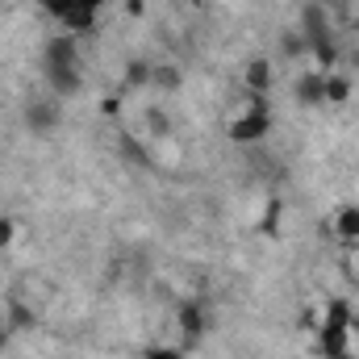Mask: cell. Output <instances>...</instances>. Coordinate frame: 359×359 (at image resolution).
Here are the masks:
<instances>
[{"instance_id":"6da1fadb","label":"cell","mask_w":359,"mask_h":359,"mask_svg":"<svg viewBox=\"0 0 359 359\" xmlns=\"http://www.w3.org/2000/svg\"><path fill=\"white\" fill-rule=\"evenodd\" d=\"M80 38L72 34H59L46 42L42 50V72H46V84H50V96H76L80 84H84V72H80Z\"/></svg>"},{"instance_id":"7a4b0ae2","label":"cell","mask_w":359,"mask_h":359,"mask_svg":"<svg viewBox=\"0 0 359 359\" xmlns=\"http://www.w3.org/2000/svg\"><path fill=\"white\" fill-rule=\"evenodd\" d=\"M313 339H318V351L326 359L351 351V309H347V301H330V309H326L322 326L313 330Z\"/></svg>"},{"instance_id":"3957f363","label":"cell","mask_w":359,"mask_h":359,"mask_svg":"<svg viewBox=\"0 0 359 359\" xmlns=\"http://www.w3.org/2000/svg\"><path fill=\"white\" fill-rule=\"evenodd\" d=\"M230 142H238V147H255V142H264L271 134V113H268V100L264 96H251L247 100V109L243 113H234V121H230Z\"/></svg>"},{"instance_id":"277c9868","label":"cell","mask_w":359,"mask_h":359,"mask_svg":"<svg viewBox=\"0 0 359 359\" xmlns=\"http://www.w3.org/2000/svg\"><path fill=\"white\" fill-rule=\"evenodd\" d=\"M301 38H305V50H313V59H318L322 67L334 63V34H330L326 13H322L318 4L305 8V17H301Z\"/></svg>"},{"instance_id":"5b68a950","label":"cell","mask_w":359,"mask_h":359,"mask_svg":"<svg viewBox=\"0 0 359 359\" xmlns=\"http://www.w3.org/2000/svg\"><path fill=\"white\" fill-rule=\"evenodd\" d=\"M176 322H180V339H184V343H201L205 330H209V313H205V305L192 301V297L176 305Z\"/></svg>"},{"instance_id":"8992f818","label":"cell","mask_w":359,"mask_h":359,"mask_svg":"<svg viewBox=\"0 0 359 359\" xmlns=\"http://www.w3.org/2000/svg\"><path fill=\"white\" fill-rule=\"evenodd\" d=\"M25 126L34 130V134H55L59 130V96H38V100H29L25 104Z\"/></svg>"},{"instance_id":"52a82bcc","label":"cell","mask_w":359,"mask_h":359,"mask_svg":"<svg viewBox=\"0 0 359 359\" xmlns=\"http://www.w3.org/2000/svg\"><path fill=\"white\" fill-rule=\"evenodd\" d=\"M297 104L301 109H326V72H305L297 80Z\"/></svg>"},{"instance_id":"ba28073f","label":"cell","mask_w":359,"mask_h":359,"mask_svg":"<svg viewBox=\"0 0 359 359\" xmlns=\"http://www.w3.org/2000/svg\"><path fill=\"white\" fill-rule=\"evenodd\" d=\"M334 238L343 247H359V205H339L334 209Z\"/></svg>"},{"instance_id":"9c48e42d","label":"cell","mask_w":359,"mask_h":359,"mask_svg":"<svg viewBox=\"0 0 359 359\" xmlns=\"http://www.w3.org/2000/svg\"><path fill=\"white\" fill-rule=\"evenodd\" d=\"M243 84H247V96H264L271 88V59H247L243 67Z\"/></svg>"},{"instance_id":"30bf717a","label":"cell","mask_w":359,"mask_h":359,"mask_svg":"<svg viewBox=\"0 0 359 359\" xmlns=\"http://www.w3.org/2000/svg\"><path fill=\"white\" fill-rule=\"evenodd\" d=\"M351 92H355V84L343 72H326V109H343L351 100Z\"/></svg>"},{"instance_id":"8fae6325","label":"cell","mask_w":359,"mask_h":359,"mask_svg":"<svg viewBox=\"0 0 359 359\" xmlns=\"http://www.w3.org/2000/svg\"><path fill=\"white\" fill-rule=\"evenodd\" d=\"M92 25H96V8H84V4L72 0V8H67V17H63V29H67L72 38H80V34H92Z\"/></svg>"},{"instance_id":"7c38bea8","label":"cell","mask_w":359,"mask_h":359,"mask_svg":"<svg viewBox=\"0 0 359 359\" xmlns=\"http://www.w3.org/2000/svg\"><path fill=\"white\" fill-rule=\"evenodd\" d=\"M8 326H13V330H34V326H38V318H34V309H29V305L13 301V305H8Z\"/></svg>"},{"instance_id":"4fadbf2b","label":"cell","mask_w":359,"mask_h":359,"mask_svg":"<svg viewBox=\"0 0 359 359\" xmlns=\"http://www.w3.org/2000/svg\"><path fill=\"white\" fill-rule=\"evenodd\" d=\"M151 84L163 92H176L180 88V67H172V63H163V67H151Z\"/></svg>"},{"instance_id":"5bb4252c","label":"cell","mask_w":359,"mask_h":359,"mask_svg":"<svg viewBox=\"0 0 359 359\" xmlns=\"http://www.w3.org/2000/svg\"><path fill=\"white\" fill-rule=\"evenodd\" d=\"M126 84H130V88H142V84H151V63H147V59H134V63L126 67Z\"/></svg>"},{"instance_id":"9a60e30c","label":"cell","mask_w":359,"mask_h":359,"mask_svg":"<svg viewBox=\"0 0 359 359\" xmlns=\"http://www.w3.org/2000/svg\"><path fill=\"white\" fill-rule=\"evenodd\" d=\"M147 130H151L155 138H163V134L172 130V121H168V113H163V109H147Z\"/></svg>"},{"instance_id":"2e32d148","label":"cell","mask_w":359,"mask_h":359,"mask_svg":"<svg viewBox=\"0 0 359 359\" xmlns=\"http://www.w3.org/2000/svg\"><path fill=\"white\" fill-rule=\"evenodd\" d=\"M280 46H284V55H288V59L305 55V38H301V29H288V34L280 38Z\"/></svg>"},{"instance_id":"e0dca14e","label":"cell","mask_w":359,"mask_h":359,"mask_svg":"<svg viewBox=\"0 0 359 359\" xmlns=\"http://www.w3.org/2000/svg\"><path fill=\"white\" fill-rule=\"evenodd\" d=\"M13 243H17V222L8 213H0V251H8Z\"/></svg>"},{"instance_id":"ac0fdd59","label":"cell","mask_w":359,"mask_h":359,"mask_svg":"<svg viewBox=\"0 0 359 359\" xmlns=\"http://www.w3.org/2000/svg\"><path fill=\"white\" fill-rule=\"evenodd\" d=\"M147 359H180V351H172V347H155V351H147Z\"/></svg>"},{"instance_id":"d6986e66","label":"cell","mask_w":359,"mask_h":359,"mask_svg":"<svg viewBox=\"0 0 359 359\" xmlns=\"http://www.w3.org/2000/svg\"><path fill=\"white\" fill-rule=\"evenodd\" d=\"M126 13H130V17H142V13H147V0H126Z\"/></svg>"},{"instance_id":"ffe728a7","label":"cell","mask_w":359,"mask_h":359,"mask_svg":"<svg viewBox=\"0 0 359 359\" xmlns=\"http://www.w3.org/2000/svg\"><path fill=\"white\" fill-rule=\"evenodd\" d=\"M347 268H351V276L359 280V247H351V259H347Z\"/></svg>"},{"instance_id":"44dd1931","label":"cell","mask_w":359,"mask_h":359,"mask_svg":"<svg viewBox=\"0 0 359 359\" xmlns=\"http://www.w3.org/2000/svg\"><path fill=\"white\" fill-rule=\"evenodd\" d=\"M76 4H84V8H96V13L104 8V0H76Z\"/></svg>"}]
</instances>
